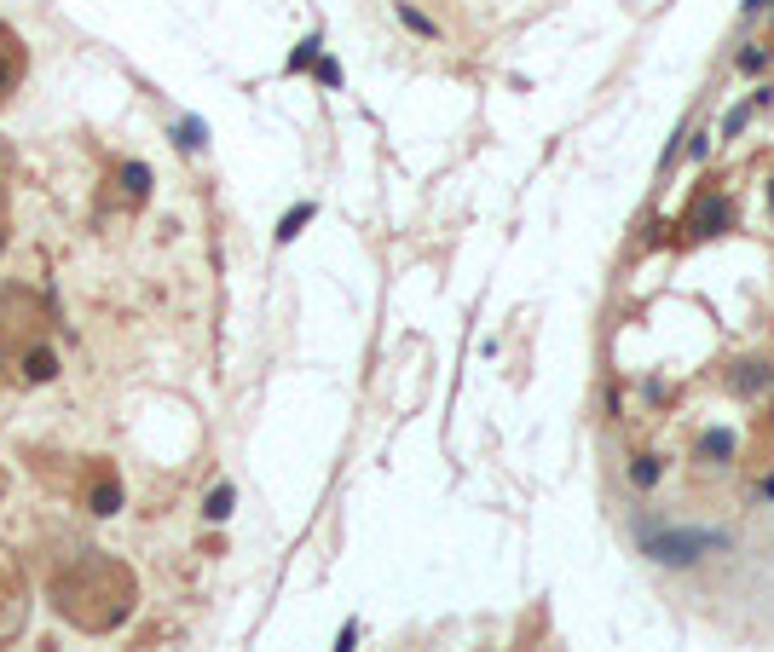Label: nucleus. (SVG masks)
I'll return each mask as SVG.
<instances>
[{"instance_id": "412c9836", "label": "nucleus", "mask_w": 774, "mask_h": 652, "mask_svg": "<svg viewBox=\"0 0 774 652\" xmlns=\"http://www.w3.org/2000/svg\"><path fill=\"white\" fill-rule=\"evenodd\" d=\"M769 219H774V173H769Z\"/></svg>"}, {"instance_id": "4be33fe9", "label": "nucleus", "mask_w": 774, "mask_h": 652, "mask_svg": "<svg viewBox=\"0 0 774 652\" xmlns=\"http://www.w3.org/2000/svg\"><path fill=\"white\" fill-rule=\"evenodd\" d=\"M0 375H6V346H0Z\"/></svg>"}, {"instance_id": "9b49d317", "label": "nucleus", "mask_w": 774, "mask_h": 652, "mask_svg": "<svg viewBox=\"0 0 774 652\" xmlns=\"http://www.w3.org/2000/svg\"><path fill=\"white\" fill-rule=\"evenodd\" d=\"M318 58H324V41H318V35H307V41L295 46L289 58H283V75H307V70H312Z\"/></svg>"}, {"instance_id": "4468645a", "label": "nucleus", "mask_w": 774, "mask_h": 652, "mask_svg": "<svg viewBox=\"0 0 774 652\" xmlns=\"http://www.w3.org/2000/svg\"><path fill=\"white\" fill-rule=\"evenodd\" d=\"M751 116H757V104H734L729 116H722V133H717V139H722V145H729V139H740V133L751 127Z\"/></svg>"}, {"instance_id": "6e6552de", "label": "nucleus", "mask_w": 774, "mask_h": 652, "mask_svg": "<svg viewBox=\"0 0 774 652\" xmlns=\"http://www.w3.org/2000/svg\"><path fill=\"white\" fill-rule=\"evenodd\" d=\"M231 508H237V485H231V480H214L209 497H202V520H209V526H226Z\"/></svg>"}, {"instance_id": "f3484780", "label": "nucleus", "mask_w": 774, "mask_h": 652, "mask_svg": "<svg viewBox=\"0 0 774 652\" xmlns=\"http://www.w3.org/2000/svg\"><path fill=\"white\" fill-rule=\"evenodd\" d=\"M312 75H318V87H341V63L329 58V53H324L318 63H312Z\"/></svg>"}, {"instance_id": "f03ea898", "label": "nucleus", "mask_w": 774, "mask_h": 652, "mask_svg": "<svg viewBox=\"0 0 774 652\" xmlns=\"http://www.w3.org/2000/svg\"><path fill=\"white\" fill-rule=\"evenodd\" d=\"M729 226H734V202L722 197V190H700V197H693V209L682 214L688 243H710V237H722Z\"/></svg>"}, {"instance_id": "5701e85b", "label": "nucleus", "mask_w": 774, "mask_h": 652, "mask_svg": "<svg viewBox=\"0 0 774 652\" xmlns=\"http://www.w3.org/2000/svg\"><path fill=\"white\" fill-rule=\"evenodd\" d=\"M485 652H492V647H485Z\"/></svg>"}, {"instance_id": "39448f33", "label": "nucleus", "mask_w": 774, "mask_h": 652, "mask_svg": "<svg viewBox=\"0 0 774 652\" xmlns=\"http://www.w3.org/2000/svg\"><path fill=\"white\" fill-rule=\"evenodd\" d=\"M168 139H173L185 156H197V151H209V122H202V116H173V122H168Z\"/></svg>"}, {"instance_id": "a211bd4d", "label": "nucleus", "mask_w": 774, "mask_h": 652, "mask_svg": "<svg viewBox=\"0 0 774 652\" xmlns=\"http://www.w3.org/2000/svg\"><path fill=\"white\" fill-rule=\"evenodd\" d=\"M682 156H688V162H705V156H710V133H693Z\"/></svg>"}, {"instance_id": "ddd939ff", "label": "nucleus", "mask_w": 774, "mask_h": 652, "mask_svg": "<svg viewBox=\"0 0 774 652\" xmlns=\"http://www.w3.org/2000/svg\"><path fill=\"white\" fill-rule=\"evenodd\" d=\"M734 63H740V75H763V70H769V46H763V41H746Z\"/></svg>"}, {"instance_id": "1a4fd4ad", "label": "nucleus", "mask_w": 774, "mask_h": 652, "mask_svg": "<svg viewBox=\"0 0 774 652\" xmlns=\"http://www.w3.org/2000/svg\"><path fill=\"white\" fill-rule=\"evenodd\" d=\"M116 185H122V197H128L133 209H139V202L151 197V168H145V162H133V156H128V162L116 168Z\"/></svg>"}, {"instance_id": "dca6fc26", "label": "nucleus", "mask_w": 774, "mask_h": 652, "mask_svg": "<svg viewBox=\"0 0 774 652\" xmlns=\"http://www.w3.org/2000/svg\"><path fill=\"white\" fill-rule=\"evenodd\" d=\"M358 635H365V624H358V618H347V624H341V635H336V647H329V652H358Z\"/></svg>"}, {"instance_id": "f8f14e48", "label": "nucleus", "mask_w": 774, "mask_h": 652, "mask_svg": "<svg viewBox=\"0 0 774 652\" xmlns=\"http://www.w3.org/2000/svg\"><path fill=\"white\" fill-rule=\"evenodd\" d=\"M659 480H665V456H636V462H630V485L636 491H653Z\"/></svg>"}, {"instance_id": "2eb2a0df", "label": "nucleus", "mask_w": 774, "mask_h": 652, "mask_svg": "<svg viewBox=\"0 0 774 652\" xmlns=\"http://www.w3.org/2000/svg\"><path fill=\"white\" fill-rule=\"evenodd\" d=\"M399 24L410 29V35H422V41H434V35H439L434 18H422V12H416V6H405V0H399Z\"/></svg>"}, {"instance_id": "aec40b11", "label": "nucleus", "mask_w": 774, "mask_h": 652, "mask_svg": "<svg viewBox=\"0 0 774 652\" xmlns=\"http://www.w3.org/2000/svg\"><path fill=\"white\" fill-rule=\"evenodd\" d=\"M763 6H769V0H746V18H757V12H763Z\"/></svg>"}, {"instance_id": "20e7f679", "label": "nucleus", "mask_w": 774, "mask_h": 652, "mask_svg": "<svg viewBox=\"0 0 774 652\" xmlns=\"http://www.w3.org/2000/svg\"><path fill=\"white\" fill-rule=\"evenodd\" d=\"M693 462L700 468H729L734 462V433L729 427H705V433L693 439Z\"/></svg>"}, {"instance_id": "6ab92c4d", "label": "nucleus", "mask_w": 774, "mask_h": 652, "mask_svg": "<svg viewBox=\"0 0 774 652\" xmlns=\"http://www.w3.org/2000/svg\"><path fill=\"white\" fill-rule=\"evenodd\" d=\"M757 502H774V473H769L763 485H757Z\"/></svg>"}, {"instance_id": "423d86ee", "label": "nucleus", "mask_w": 774, "mask_h": 652, "mask_svg": "<svg viewBox=\"0 0 774 652\" xmlns=\"http://www.w3.org/2000/svg\"><path fill=\"white\" fill-rule=\"evenodd\" d=\"M122 502H128V497H122V480H116V473H99V485L87 491V508L99 520H110V514H122Z\"/></svg>"}, {"instance_id": "f257e3e1", "label": "nucleus", "mask_w": 774, "mask_h": 652, "mask_svg": "<svg viewBox=\"0 0 774 652\" xmlns=\"http://www.w3.org/2000/svg\"><path fill=\"white\" fill-rule=\"evenodd\" d=\"M636 549H642L653 566L693 571V566L705 560V554H729V549H734V531H722V526L676 531V526H653V520H636Z\"/></svg>"}, {"instance_id": "7ed1b4c3", "label": "nucleus", "mask_w": 774, "mask_h": 652, "mask_svg": "<svg viewBox=\"0 0 774 652\" xmlns=\"http://www.w3.org/2000/svg\"><path fill=\"white\" fill-rule=\"evenodd\" d=\"M722 387L734 393V399H763V393H774V364L769 358H740L729 375H722Z\"/></svg>"}, {"instance_id": "9d476101", "label": "nucleus", "mask_w": 774, "mask_h": 652, "mask_svg": "<svg viewBox=\"0 0 774 652\" xmlns=\"http://www.w3.org/2000/svg\"><path fill=\"white\" fill-rule=\"evenodd\" d=\"M312 219H318V202H295V209H289V214H283V219H278V231H272V243H278V248H283V243H295V237H301V231L312 226Z\"/></svg>"}, {"instance_id": "0eeeda50", "label": "nucleus", "mask_w": 774, "mask_h": 652, "mask_svg": "<svg viewBox=\"0 0 774 652\" xmlns=\"http://www.w3.org/2000/svg\"><path fill=\"white\" fill-rule=\"evenodd\" d=\"M53 375H58V353H53L46 341H35V346L24 353V381H29V387H46Z\"/></svg>"}]
</instances>
